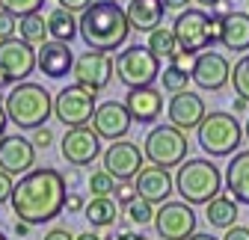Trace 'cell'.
<instances>
[{
    "mask_svg": "<svg viewBox=\"0 0 249 240\" xmlns=\"http://www.w3.org/2000/svg\"><path fill=\"white\" fill-rule=\"evenodd\" d=\"M74 83L92 89V92H101V89L110 86L113 74H116V59L104 51H83L77 59H74Z\"/></svg>",
    "mask_w": 249,
    "mask_h": 240,
    "instance_id": "7c38bea8",
    "label": "cell"
},
{
    "mask_svg": "<svg viewBox=\"0 0 249 240\" xmlns=\"http://www.w3.org/2000/svg\"><path fill=\"white\" fill-rule=\"evenodd\" d=\"M190 80L202 92H220V89H226L231 83V63L226 59V53L208 48V51L196 53V66H193Z\"/></svg>",
    "mask_w": 249,
    "mask_h": 240,
    "instance_id": "9a60e30c",
    "label": "cell"
},
{
    "mask_svg": "<svg viewBox=\"0 0 249 240\" xmlns=\"http://www.w3.org/2000/svg\"><path fill=\"white\" fill-rule=\"evenodd\" d=\"M0 240H6V234H3V231H0Z\"/></svg>",
    "mask_w": 249,
    "mask_h": 240,
    "instance_id": "db71d44e",
    "label": "cell"
},
{
    "mask_svg": "<svg viewBox=\"0 0 249 240\" xmlns=\"http://www.w3.org/2000/svg\"><path fill=\"white\" fill-rule=\"evenodd\" d=\"M77 36L86 42L89 51H119L131 36L128 12L119 0H95L86 12L77 18Z\"/></svg>",
    "mask_w": 249,
    "mask_h": 240,
    "instance_id": "7a4b0ae2",
    "label": "cell"
},
{
    "mask_svg": "<svg viewBox=\"0 0 249 240\" xmlns=\"http://www.w3.org/2000/svg\"><path fill=\"white\" fill-rule=\"evenodd\" d=\"M154 231L163 240H187L196 234V214L187 202H163L154 211Z\"/></svg>",
    "mask_w": 249,
    "mask_h": 240,
    "instance_id": "4fadbf2b",
    "label": "cell"
},
{
    "mask_svg": "<svg viewBox=\"0 0 249 240\" xmlns=\"http://www.w3.org/2000/svg\"><path fill=\"white\" fill-rule=\"evenodd\" d=\"M175 193L187 205H208L223 193V172L208 157H187L175 172Z\"/></svg>",
    "mask_w": 249,
    "mask_h": 240,
    "instance_id": "277c9868",
    "label": "cell"
},
{
    "mask_svg": "<svg viewBox=\"0 0 249 240\" xmlns=\"http://www.w3.org/2000/svg\"><path fill=\"white\" fill-rule=\"evenodd\" d=\"M145 48H148L154 56H158L160 63H163V59H172V56L181 51L172 27H158V30H151V33H148V42H145Z\"/></svg>",
    "mask_w": 249,
    "mask_h": 240,
    "instance_id": "f1b7e54d",
    "label": "cell"
},
{
    "mask_svg": "<svg viewBox=\"0 0 249 240\" xmlns=\"http://www.w3.org/2000/svg\"><path fill=\"white\" fill-rule=\"evenodd\" d=\"M208 116V107H205V98L199 92H190V89H184V92H175L166 104V119L169 125H175L178 131L190 134L202 125V119Z\"/></svg>",
    "mask_w": 249,
    "mask_h": 240,
    "instance_id": "2e32d148",
    "label": "cell"
},
{
    "mask_svg": "<svg viewBox=\"0 0 249 240\" xmlns=\"http://www.w3.org/2000/svg\"><path fill=\"white\" fill-rule=\"evenodd\" d=\"M36 69V48L21 42L18 36L0 45V86L24 83Z\"/></svg>",
    "mask_w": 249,
    "mask_h": 240,
    "instance_id": "30bf717a",
    "label": "cell"
},
{
    "mask_svg": "<svg viewBox=\"0 0 249 240\" xmlns=\"http://www.w3.org/2000/svg\"><path fill=\"white\" fill-rule=\"evenodd\" d=\"M223 184L237 205H249V152H237L229 160Z\"/></svg>",
    "mask_w": 249,
    "mask_h": 240,
    "instance_id": "603a6c76",
    "label": "cell"
},
{
    "mask_svg": "<svg viewBox=\"0 0 249 240\" xmlns=\"http://www.w3.org/2000/svg\"><path fill=\"white\" fill-rule=\"evenodd\" d=\"M205 220L213 225V228H231L237 225V202L231 196H216L205 205Z\"/></svg>",
    "mask_w": 249,
    "mask_h": 240,
    "instance_id": "484cf974",
    "label": "cell"
},
{
    "mask_svg": "<svg viewBox=\"0 0 249 240\" xmlns=\"http://www.w3.org/2000/svg\"><path fill=\"white\" fill-rule=\"evenodd\" d=\"M56 3H59L62 9H69V12L77 15V12H86L92 3H95V0H56Z\"/></svg>",
    "mask_w": 249,
    "mask_h": 240,
    "instance_id": "60d3db41",
    "label": "cell"
},
{
    "mask_svg": "<svg viewBox=\"0 0 249 240\" xmlns=\"http://www.w3.org/2000/svg\"><path fill=\"white\" fill-rule=\"evenodd\" d=\"M246 107H249V101H243V98H234V104H231V113H234V116H240V113H246Z\"/></svg>",
    "mask_w": 249,
    "mask_h": 240,
    "instance_id": "c3c4849f",
    "label": "cell"
},
{
    "mask_svg": "<svg viewBox=\"0 0 249 240\" xmlns=\"http://www.w3.org/2000/svg\"><path fill=\"white\" fill-rule=\"evenodd\" d=\"M92 131H95L101 139H124L134 125V119L128 113V107H124V101H104L95 107V116H92Z\"/></svg>",
    "mask_w": 249,
    "mask_h": 240,
    "instance_id": "e0dca14e",
    "label": "cell"
},
{
    "mask_svg": "<svg viewBox=\"0 0 249 240\" xmlns=\"http://www.w3.org/2000/svg\"><path fill=\"white\" fill-rule=\"evenodd\" d=\"M169 66H175V69H178V71H184V74H193V66H196V53L178 51V53L169 59Z\"/></svg>",
    "mask_w": 249,
    "mask_h": 240,
    "instance_id": "d590c367",
    "label": "cell"
},
{
    "mask_svg": "<svg viewBox=\"0 0 249 240\" xmlns=\"http://www.w3.org/2000/svg\"><path fill=\"white\" fill-rule=\"evenodd\" d=\"M45 0H0V9L12 12L15 18H24V15H33V12H42Z\"/></svg>",
    "mask_w": 249,
    "mask_h": 240,
    "instance_id": "d6a6232c",
    "label": "cell"
},
{
    "mask_svg": "<svg viewBox=\"0 0 249 240\" xmlns=\"http://www.w3.org/2000/svg\"><path fill=\"white\" fill-rule=\"evenodd\" d=\"M66 196H69L66 175L45 166V169H30L27 175H21L15 181L9 202L18 220L30 225H45L66 211Z\"/></svg>",
    "mask_w": 249,
    "mask_h": 240,
    "instance_id": "6da1fadb",
    "label": "cell"
},
{
    "mask_svg": "<svg viewBox=\"0 0 249 240\" xmlns=\"http://www.w3.org/2000/svg\"><path fill=\"white\" fill-rule=\"evenodd\" d=\"M86 184H89V193H92V196H113V190H116L119 181H116L107 169H95V172L89 175Z\"/></svg>",
    "mask_w": 249,
    "mask_h": 240,
    "instance_id": "1f68e13d",
    "label": "cell"
},
{
    "mask_svg": "<svg viewBox=\"0 0 249 240\" xmlns=\"http://www.w3.org/2000/svg\"><path fill=\"white\" fill-rule=\"evenodd\" d=\"M12 190H15V181H12V175L0 169V205L12 199Z\"/></svg>",
    "mask_w": 249,
    "mask_h": 240,
    "instance_id": "f35d334b",
    "label": "cell"
},
{
    "mask_svg": "<svg viewBox=\"0 0 249 240\" xmlns=\"http://www.w3.org/2000/svg\"><path fill=\"white\" fill-rule=\"evenodd\" d=\"M27 240H30V237H27Z\"/></svg>",
    "mask_w": 249,
    "mask_h": 240,
    "instance_id": "9f6ffc18",
    "label": "cell"
},
{
    "mask_svg": "<svg viewBox=\"0 0 249 240\" xmlns=\"http://www.w3.org/2000/svg\"><path fill=\"white\" fill-rule=\"evenodd\" d=\"M83 207H86L83 193H71V190H69V196H66V211H69V214H83Z\"/></svg>",
    "mask_w": 249,
    "mask_h": 240,
    "instance_id": "ab89813d",
    "label": "cell"
},
{
    "mask_svg": "<svg viewBox=\"0 0 249 240\" xmlns=\"http://www.w3.org/2000/svg\"><path fill=\"white\" fill-rule=\"evenodd\" d=\"M172 30H175L178 48L187 51V53H202V51L213 48L211 15H208L205 9H184V12H178Z\"/></svg>",
    "mask_w": 249,
    "mask_h": 240,
    "instance_id": "9c48e42d",
    "label": "cell"
},
{
    "mask_svg": "<svg viewBox=\"0 0 249 240\" xmlns=\"http://www.w3.org/2000/svg\"><path fill=\"white\" fill-rule=\"evenodd\" d=\"M246 12H249V0H246Z\"/></svg>",
    "mask_w": 249,
    "mask_h": 240,
    "instance_id": "11a10c76",
    "label": "cell"
},
{
    "mask_svg": "<svg viewBox=\"0 0 249 240\" xmlns=\"http://www.w3.org/2000/svg\"><path fill=\"white\" fill-rule=\"evenodd\" d=\"M134 187H137L140 199H145L151 205H163V202H169V196L175 190V178L163 166H142L140 175L134 178Z\"/></svg>",
    "mask_w": 249,
    "mask_h": 240,
    "instance_id": "d6986e66",
    "label": "cell"
},
{
    "mask_svg": "<svg viewBox=\"0 0 249 240\" xmlns=\"http://www.w3.org/2000/svg\"><path fill=\"white\" fill-rule=\"evenodd\" d=\"M160 3H163L166 12H184V9H190L193 0H160Z\"/></svg>",
    "mask_w": 249,
    "mask_h": 240,
    "instance_id": "ee69618b",
    "label": "cell"
},
{
    "mask_svg": "<svg viewBox=\"0 0 249 240\" xmlns=\"http://www.w3.org/2000/svg\"><path fill=\"white\" fill-rule=\"evenodd\" d=\"M3 107L9 116V125H15L21 131H36L53 116V95L42 83L24 80V83L12 86V92L6 95Z\"/></svg>",
    "mask_w": 249,
    "mask_h": 240,
    "instance_id": "3957f363",
    "label": "cell"
},
{
    "mask_svg": "<svg viewBox=\"0 0 249 240\" xmlns=\"http://www.w3.org/2000/svg\"><path fill=\"white\" fill-rule=\"evenodd\" d=\"M6 125H9V116H6L3 101H0V137H6Z\"/></svg>",
    "mask_w": 249,
    "mask_h": 240,
    "instance_id": "7dc6e473",
    "label": "cell"
},
{
    "mask_svg": "<svg viewBox=\"0 0 249 240\" xmlns=\"http://www.w3.org/2000/svg\"><path fill=\"white\" fill-rule=\"evenodd\" d=\"M59 154L69 166H92L98 157H101V137L92 131V125H83V128H69L66 137L59 142Z\"/></svg>",
    "mask_w": 249,
    "mask_h": 240,
    "instance_id": "8fae6325",
    "label": "cell"
},
{
    "mask_svg": "<svg viewBox=\"0 0 249 240\" xmlns=\"http://www.w3.org/2000/svg\"><path fill=\"white\" fill-rule=\"evenodd\" d=\"M74 240H104V237H98L95 231H83V234H77Z\"/></svg>",
    "mask_w": 249,
    "mask_h": 240,
    "instance_id": "681fc988",
    "label": "cell"
},
{
    "mask_svg": "<svg viewBox=\"0 0 249 240\" xmlns=\"http://www.w3.org/2000/svg\"><path fill=\"white\" fill-rule=\"evenodd\" d=\"M113 196H116V202L124 207L131 199H137V187H134V181H119L116 190H113Z\"/></svg>",
    "mask_w": 249,
    "mask_h": 240,
    "instance_id": "8d00e7d4",
    "label": "cell"
},
{
    "mask_svg": "<svg viewBox=\"0 0 249 240\" xmlns=\"http://www.w3.org/2000/svg\"><path fill=\"white\" fill-rule=\"evenodd\" d=\"M36 166V145L21 134L0 137V169L9 175H27Z\"/></svg>",
    "mask_w": 249,
    "mask_h": 240,
    "instance_id": "ac0fdd59",
    "label": "cell"
},
{
    "mask_svg": "<svg viewBox=\"0 0 249 240\" xmlns=\"http://www.w3.org/2000/svg\"><path fill=\"white\" fill-rule=\"evenodd\" d=\"M95 95L92 89L80 86V83H71L66 89H59L56 98H53V116L56 122H62L66 128H83L92 122V116H95Z\"/></svg>",
    "mask_w": 249,
    "mask_h": 240,
    "instance_id": "ba28073f",
    "label": "cell"
},
{
    "mask_svg": "<svg viewBox=\"0 0 249 240\" xmlns=\"http://www.w3.org/2000/svg\"><path fill=\"white\" fill-rule=\"evenodd\" d=\"M122 214H124L122 220H128L131 225H148V223H154V205L137 196L122 207Z\"/></svg>",
    "mask_w": 249,
    "mask_h": 240,
    "instance_id": "f546056e",
    "label": "cell"
},
{
    "mask_svg": "<svg viewBox=\"0 0 249 240\" xmlns=\"http://www.w3.org/2000/svg\"><path fill=\"white\" fill-rule=\"evenodd\" d=\"M83 220L92 225V228H110L116 225L119 217V202L113 196H92L83 207Z\"/></svg>",
    "mask_w": 249,
    "mask_h": 240,
    "instance_id": "d4e9b609",
    "label": "cell"
},
{
    "mask_svg": "<svg viewBox=\"0 0 249 240\" xmlns=\"http://www.w3.org/2000/svg\"><path fill=\"white\" fill-rule=\"evenodd\" d=\"M30 142H33L36 148H48V145L53 142V131L42 125V128H36V131H33V137H30Z\"/></svg>",
    "mask_w": 249,
    "mask_h": 240,
    "instance_id": "74e56055",
    "label": "cell"
},
{
    "mask_svg": "<svg viewBox=\"0 0 249 240\" xmlns=\"http://www.w3.org/2000/svg\"><path fill=\"white\" fill-rule=\"evenodd\" d=\"M160 59L154 56L145 45H131L124 48L119 56H116V77L128 86V89H137V86H154V80L160 77Z\"/></svg>",
    "mask_w": 249,
    "mask_h": 240,
    "instance_id": "52a82bcc",
    "label": "cell"
},
{
    "mask_svg": "<svg viewBox=\"0 0 249 240\" xmlns=\"http://www.w3.org/2000/svg\"><path fill=\"white\" fill-rule=\"evenodd\" d=\"M231 86H234V95L249 101V53H243L234 69H231Z\"/></svg>",
    "mask_w": 249,
    "mask_h": 240,
    "instance_id": "4dcf8cb0",
    "label": "cell"
},
{
    "mask_svg": "<svg viewBox=\"0 0 249 240\" xmlns=\"http://www.w3.org/2000/svg\"><path fill=\"white\" fill-rule=\"evenodd\" d=\"M220 45L226 51H234V53L249 51V12H231V15L223 18Z\"/></svg>",
    "mask_w": 249,
    "mask_h": 240,
    "instance_id": "cb8c5ba5",
    "label": "cell"
},
{
    "mask_svg": "<svg viewBox=\"0 0 249 240\" xmlns=\"http://www.w3.org/2000/svg\"><path fill=\"white\" fill-rule=\"evenodd\" d=\"M196 134H199V148L208 157H234L243 139V128L237 122V116L226 110H211L196 128Z\"/></svg>",
    "mask_w": 249,
    "mask_h": 240,
    "instance_id": "5b68a950",
    "label": "cell"
},
{
    "mask_svg": "<svg viewBox=\"0 0 249 240\" xmlns=\"http://www.w3.org/2000/svg\"><path fill=\"white\" fill-rule=\"evenodd\" d=\"M45 240H74V234H71L69 228H62V225H53V228L45 234Z\"/></svg>",
    "mask_w": 249,
    "mask_h": 240,
    "instance_id": "7bdbcfd3",
    "label": "cell"
},
{
    "mask_svg": "<svg viewBox=\"0 0 249 240\" xmlns=\"http://www.w3.org/2000/svg\"><path fill=\"white\" fill-rule=\"evenodd\" d=\"M124 107H128L134 122L151 125V122H158L160 113H163V92H160V89H154V86L128 89V95H124Z\"/></svg>",
    "mask_w": 249,
    "mask_h": 240,
    "instance_id": "ffe728a7",
    "label": "cell"
},
{
    "mask_svg": "<svg viewBox=\"0 0 249 240\" xmlns=\"http://www.w3.org/2000/svg\"><path fill=\"white\" fill-rule=\"evenodd\" d=\"M243 137L249 139V119H246V128H243Z\"/></svg>",
    "mask_w": 249,
    "mask_h": 240,
    "instance_id": "f5cc1de1",
    "label": "cell"
},
{
    "mask_svg": "<svg viewBox=\"0 0 249 240\" xmlns=\"http://www.w3.org/2000/svg\"><path fill=\"white\" fill-rule=\"evenodd\" d=\"M160 80H163V89L166 92H184L187 89V83H190V74H184V71H178L175 66H166L163 71H160Z\"/></svg>",
    "mask_w": 249,
    "mask_h": 240,
    "instance_id": "836d02e7",
    "label": "cell"
},
{
    "mask_svg": "<svg viewBox=\"0 0 249 240\" xmlns=\"http://www.w3.org/2000/svg\"><path fill=\"white\" fill-rule=\"evenodd\" d=\"M12 231H15V237H21V240H27V237H30V231H33V225H30V223H24V220H15V225H12Z\"/></svg>",
    "mask_w": 249,
    "mask_h": 240,
    "instance_id": "bcb514c9",
    "label": "cell"
},
{
    "mask_svg": "<svg viewBox=\"0 0 249 240\" xmlns=\"http://www.w3.org/2000/svg\"><path fill=\"white\" fill-rule=\"evenodd\" d=\"M15 33H18V18L6 9H0V45L15 39Z\"/></svg>",
    "mask_w": 249,
    "mask_h": 240,
    "instance_id": "e575fe53",
    "label": "cell"
},
{
    "mask_svg": "<svg viewBox=\"0 0 249 240\" xmlns=\"http://www.w3.org/2000/svg\"><path fill=\"white\" fill-rule=\"evenodd\" d=\"M187 134L178 131L175 125H154L142 142V154L151 166H163V169H175L187 160Z\"/></svg>",
    "mask_w": 249,
    "mask_h": 240,
    "instance_id": "8992f818",
    "label": "cell"
},
{
    "mask_svg": "<svg viewBox=\"0 0 249 240\" xmlns=\"http://www.w3.org/2000/svg\"><path fill=\"white\" fill-rule=\"evenodd\" d=\"M193 3H199V6H205V9H213L216 3H223V0H193Z\"/></svg>",
    "mask_w": 249,
    "mask_h": 240,
    "instance_id": "816d5d0a",
    "label": "cell"
},
{
    "mask_svg": "<svg viewBox=\"0 0 249 240\" xmlns=\"http://www.w3.org/2000/svg\"><path fill=\"white\" fill-rule=\"evenodd\" d=\"M45 18H48V36H51L53 42L71 45V39L77 36V18H74V12L56 6V9H51Z\"/></svg>",
    "mask_w": 249,
    "mask_h": 240,
    "instance_id": "4316f807",
    "label": "cell"
},
{
    "mask_svg": "<svg viewBox=\"0 0 249 240\" xmlns=\"http://www.w3.org/2000/svg\"><path fill=\"white\" fill-rule=\"evenodd\" d=\"M110 240H148V237L140 234V231H131V228H122V231H116V237H110Z\"/></svg>",
    "mask_w": 249,
    "mask_h": 240,
    "instance_id": "f6af8a7d",
    "label": "cell"
},
{
    "mask_svg": "<svg viewBox=\"0 0 249 240\" xmlns=\"http://www.w3.org/2000/svg\"><path fill=\"white\" fill-rule=\"evenodd\" d=\"M104 169L116 178V181H134L140 169L145 166V154L140 152V145L131 139H116L101 152Z\"/></svg>",
    "mask_w": 249,
    "mask_h": 240,
    "instance_id": "5bb4252c",
    "label": "cell"
},
{
    "mask_svg": "<svg viewBox=\"0 0 249 240\" xmlns=\"http://www.w3.org/2000/svg\"><path fill=\"white\" fill-rule=\"evenodd\" d=\"M74 53H71V48L66 45V42H53V39H48L45 45H39V51H36V69L42 71V74H48L51 80H59V77H66L71 69H74Z\"/></svg>",
    "mask_w": 249,
    "mask_h": 240,
    "instance_id": "44dd1931",
    "label": "cell"
},
{
    "mask_svg": "<svg viewBox=\"0 0 249 240\" xmlns=\"http://www.w3.org/2000/svg\"><path fill=\"white\" fill-rule=\"evenodd\" d=\"M220 240H249V228L246 225H231V228H226V234Z\"/></svg>",
    "mask_w": 249,
    "mask_h": 240,
    "instance_id": "b9f144b4",
    "label": "cell"
},
{
    "mask_svg": "<svg viewBox=\"0 0 249 240\" xmlns=\"http://www.w3.org/2000/svg\"><path fill=\"white\" fill-rule=\"evenodd\" d=\"M18 39L27 42V45H33V48L45 45V42L51 39V36H48V18H45L42 12H33V15L18 18Z\"/></svg>",
    "mask_w": 249,
    "mask_h": 240,
    "instance_id": "83f0119b",
    "label": "cell"
},
{
    "mask_svg": "<svg viewBox=\"0 0 249 240\" xmlns=\"http://www.w3.org/2000/svg\"><path fill=\"white\" fill-rule=\"evenodd\" d=\"M187 240H216L213 234H205V231H196V234H190Z\"/></svg>",
    "mask_w": 249,
    "mask_h": 240,
    "instance_id": "f907efd6",
    "label": "cell"
},
{
    "mask_svg": "<svg viewBox=\"0 0 249 240\" xmlns=\"http://www.w3.org/2000/svg\"><path fill=\"white\" fill-rule=\"evenodd\" d=\"M128 24H131V33H151V30L163 27V3L160 0H131L128 3Z\"/></svg>",
    "mask_w": 249,
    "mask_h": 240,
    "instance_id": "7402d4cb",
    "label": "cell"
}]
</instances>
